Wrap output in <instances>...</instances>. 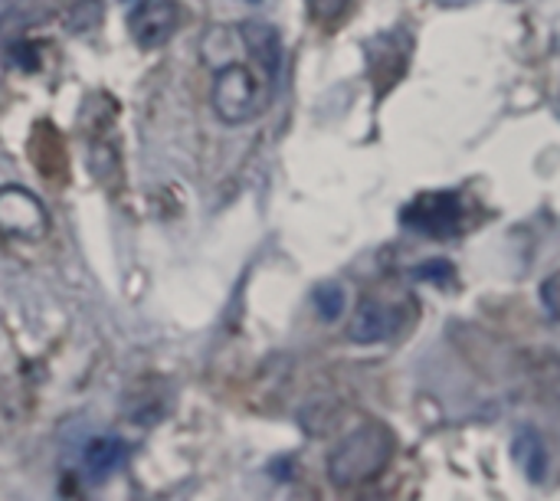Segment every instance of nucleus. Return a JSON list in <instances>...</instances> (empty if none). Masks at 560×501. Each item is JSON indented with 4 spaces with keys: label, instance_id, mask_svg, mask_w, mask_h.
Masks as SVG:
<instances>
[{
    "label": "nucleus",
    "instance_id": "nucleus-1",
    "mask_svg": "<svg viewBox=\"0 0 560 501\" xmlns=\"http://www.w3.org/2000/svg\"><path fill=\"white\" fill-rule=\"evenodd\" d=\"M266 89H269V82L262 72H256L249 62L230 59L213 69L210 105L223 125H246L262 112Z\"/></svg>",
    "mask_w": 560,
    "mask_h": 501
},
{
    "label": "nucleus",
    "instance_id": "nucleus-2",
    "mask_svg": "<svg viewBox=\"0 0 560 501\" xmlns=\"http://www.w3.org/2000/svg\"><path fill=\"white\" fill-rule=\"evenodd\" d=\"M390 453H394V443L384 427H361L351 436H345L328 456V479L338 489L364 486L384 473Z\"/></svg>",
    "mask_w": 560,
    "mask_h": 501
},
{
    "label": "nucleus",
    "instance_id": "nucleus-3",
    "mask_svg": "<svg viewBox=\"0 0 560 501\" xmlns=\"http://www.w3.org/2000/svg\"><path fill=\"white\" fill-rule=\"evenodd\" d=\"M184 23H187V7L180 0H138L128 13V33L144 53L167 46Z\"/></svg>",
    "mask_w": 560,
    "mask_h": 501
},
{
    "label": "nucleus",
    "instance_id": "nucleus-4",
    "mask_svg": "<svg viewBox=\"0 0 560 501\" xmlns=\"http://www.w3.org/2000/svg\"><path fill=\"white\" fill-rule=\"evenodd\" d=\"M46 233H49V217H46L43 200L16 184L0 187V236L36 243Z\"/></svg>",
    "mask_w": 560,
    "mask_h": 501
},
{
    "label": "nucleus",
    "instance_id": "nucleus-5",
    "mask_svg": "<svg viewBox=\"0 0 560 501\" xmlns=\"http://www.w3.org/2000/svg\"><path fill=\"white\" fill-rule=\"evenodd\" d=\"M459 197L456 194H423L404 210V223L430 233V236H453L459 233Z\"/></svg>",
    "mask_w": 560,
    "mask_h": 501
},
{
    "label": "nucleus",
    "instance_id": "nucleus-6",
    "mask_svg": "<svg viewBox=\"0 0 560 501\" xmlns=\"http://www.w3.org/2000/svg\"><path fill=\"white\" fill-rule=\"evenodd\" d=\"M240 39H243L249 59L266 75V82L276 85L279 69H282V39H279V30L272 23H262V20H243L240 23Z\"/></svg>",
    "mask_w": 560,
    "mask_h": 501
},
{
    "label": "nucleus",
    "instance_id": "nucleus-7",
    "mask_svg": "<svg viewBox=\"0 0 560 501\" xmlns=\"http://www.w3.org/2000/svg\"><path fill=\"white\" fill-rule=\"evenodd\" d=\"M390 328H394L390 312H387L381 302L364 299V302L358 305V312H354V322H351L348 335H351L354 345H377V341H384V338L390 335Z\"/></svg>",
    "mask_w": 560,
    "mask_h": 501
},
{
    "label": "nucleus",
    "instance_id": "nucleus-8",
    "mask_svg": "<svg viewBox=\"0 0 560 501\" xmlns=\"http://www.w3.org/2000/svg\"><path fill=\"white\" fill-rule=\"evenodd\" d=\"M121 459H125L121 440H118V436H98V440H92V443L85 446V453H82V469H85V476H89L92 482H102V479H108V476L121 466Z\"/></svg>",
    "mask_w": 560,
    "mask_h": 501
},
{
    "label": "nucleus",
    "instance_id": "nucleus-9",
    "mask_svg": "<svg viewBox=\"0 0 560 501\" xmlns=\"http://www.w3.org/2000/svg\"><path fill=\"white\" fill-rule=\"evenodd\" d=\"M512 453H515V463L522 466V473L532 479V482H541L545 473H548V456H545V443L535 430H522L512 443Z\"/></svg>",
    "mask_w": 560,
    "mask_h": 501
},
{
    "label": "nucleus",
    "instance_id": "nucleus-10",
    "mask_svg": "<svg viewBox=\"0 0 560 501\" xmlns=\"http://www.w3.org/2000/svg\"><path fill=\"white\" fill-rule=\"evenodd\" d=\"M312 302H315V312L325 318V322H338L345 315V305H348V295L338 282H322L315 292H312Z\"/></svg>",
    "mask_w": 560,
    "mask_h": 501
},
{
    "label": "nucleus",
    "instance_id": "nucleus-11",
    "mask_svg": "<svg viewBox=\"0 0 560 501\" xmlns=\"http://www.w3.org/2000/svg\"><path fill=\"white\" fill-rule=\"evenodd\" d=\"M102 23V0H79L69 13H66V30L69 33H95Z\"/></svg>",
    "mask_w": 560,
    "mask_h": 501
},
{
    "label": "nucleus",
    "instance_id": "nucleus-12",
    "mask_svg": "<svg viewBox=\"0 0 560 501\" xmlns=\"http://www.w3.org/2000/svg\"><path fill=\"white\" fill-rule=\"evenodd\" d=\"M348 3H351V0H308V13H312V20H318V23H335V20L345 16Z\"/></svg>",
    "mask_w": 560,
    "mask_h": 501
},
{
    "label": "nucleus",
    "instance_id": "nucleus-13",
    "mask_svg": "<svg viewBox=\"0 0 560 501\" xmlns=\"http://www.w3.org/2000/svg\"><path fill=\"white\" fill-rule=\"evenodd\" d=\"M10 62H13V66H20V69H36V62H39L36 46H33V43H26V39H16V43L10 46Z\"/></svg>",
    "mask_w": 560,
    "mask_h": 501
},
{
    "label": "nucleus",
    "instance_id": "nucleus-14",
    "mask_svg": "<svg viewBox=\"0 0 560 501\" xmlns=\"http://www.w3.org/2000/svg\"><path fill=\"white\" fill-rule=\"evenodd\" d=\"M417 279H423V282H430V279H436V282H443V279H453V263H446V259L423 263V266L417 269Z\"/></svg>",
    "mask_w": 560,
    "mask_h": 501
},
{
    "label": "nucleus",
    "instance_id": "nucleus-15",
    "mask_svg": "<svg viewBox=\"0 0 560 501\" xmlns=\"http://www.w3.org/2000/svg\"><path fill=\"white\" fill-rule=\"evenodd\" d=\"M3 7H7V0H0V10H3Z\"/></svg>",
    "mask_w": 560,
    "mask_h": 501
}]
</instances>
